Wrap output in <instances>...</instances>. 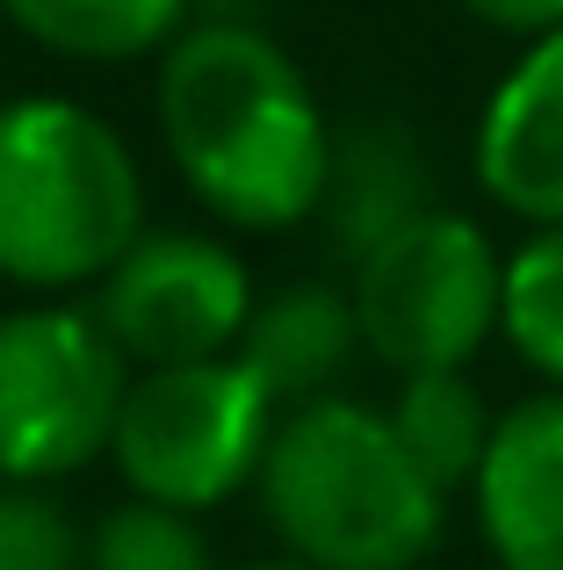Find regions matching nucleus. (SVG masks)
I'll return each instance as SVG.
<instances>
[{
	"label": "nucleus",
	"instance_id": "1",
	"mask_svg": "<svg viewBox=\"0 0 563 570\" xmlns=\"http://www.w3.org/2000/svg\"><path fill=\"white\" fill-rule=\"evenodd\" d=\"M159 145L231 232H296L325 209L333 124L318 87L254 22H188L159 51Z\"/></svg>",
	"mask_w": 563,
	"mask_h": 570
},
{
	"label": "nucleus",
	"instance_id": "2",
	"mask_svg": "<svg viewBox=\"0 0 563 570\" xmlns=\"http://www.w3.org/2000/svg\"><path fill=\"white\" fill-rule=\"evenodd\" d=\"M254 491L275 542L310 570H419L448 534V491L412 462L391 412L347 390L282 412Z\"/></svg>",
	"mask_w": 563,
	"mask_h": 570
},
{
	"label": "nucleus",
	"instance_id": "3",
	"mask_svg": "<svg viewBox=\"0 0 563 570\" xmlns=\"http://www.w3.org/2000/svg\"><path fill=\"white\" fill-rule=\"evenodd\" d=\"M145 238L130 138L72 95L0 101V282L29 296L101 289Z\"/></svg>",
	"mask_w": 563,
	"mask_h": 570
},
{
	"label": "nucleus",
	"instance_id": "4",
	"mask_svg": "<svg viewBox=\"0 0 563 570\" xmlns=\"http://www.w3.org/2000/svg\"><path fill=\"white\" fill-rule=\"evenodd\" d=\"M347 296L362 318V354L391 376L470 368L506 318V246L477 217L434 203L354 261Z\"/></svg>",
	"mask_w": 563,
	"mask_h": 570
},
{
	"label": "nucleus",
	"instance_id": "5",
	"mask_svg": "<svg viewBox=\"0 0 563 570\" xmlns=\"http://www.w3.org/2000/svg\"><path fill=\"white\" fill-rule=\"evenodd\" d=\"M282 426V397L239 354L181 368H138L116 419L109 462L130 499L174 505V513H217L260 484V462Z\"/></svg>",
	"mask_w": 563,
	"mask_h": 570
},
{
	"label": "nucleus",
	"instance_id": "6",
	"mask_svg": "<svg viewBox=\"0 0 563 570\" xmlns=\"http://www.w3.org/2000/svg\"><path fill=\"white\" fill-rule=\"evenodd\" d=\"M130 376L95 304L37 296L0 311V484H66L101 462Z\"/></svg>",
	"mask_w": 563,
	"mask_h": 570
},
{
	"label": "nucleus",
	"instance_id": "7",
	"mask_svg": "<svg viewBox=\"0 0 563 570\" xmlns=\"http://www.w3.org/2000/svg\"><path fill=\"white\" fill-rule=\"evenodd\" d=\"M254 311V267L239 261V246L210 232H145L95 289V318L109 325L130 368L239 354Z\"/></svg>",
	"mask_w": 563,
	"mask_h": 570
},
{
	"label": "nucleus",
	"instance_id": "8",
	"mask_svg": "<svg viewBox=\"0 0 563 570\" xmlns=\"http://www.w3.org/2000/svg\"><path fill=\"white\" fill-rule=\"evenodd\" d=\"M470 174L521 232L563 224V29L521 43L492 80L470 130Z\"/></svg>",
	"mask_w": 563,
	"mask_h": 570
},
{
	"label": "nucleus",
	"instance_id": "9",
	"mask_svg": "<svg viewBox=\"0 0 563 570\" xmlns=\"http://www.w3.org/2000/svg\"><path fill=\"white\" fill-rule=\"evenodd\" d=\"M470 513L498 570H563V390L498 404Z\"/></svg>",
	"mask_w": 563,
	"mask_h": 570
},
{
	"label": "nucleus",
	"instance_id": "10",
	"mask_svg": "<svg viewBox=\"0 0 563 570\" xmlns=\"http://www.w3.org/2000/svg\"><path fill=\"white\" fill-rule=\"evenodd\" d=\"M354 354H362V318H354V296L339 282H289V289L260 296L254 325L239 340V362L282 397V412L325 397L347 376Z\"/></svg>",
	"mask_w": 563,
	"mask_h": 570
},
{
	"label": "nucleus",
	"instance_id": "11",
	"mask_svg": "<svg viewBox=\"0 0 563 570\" xmlns=\"http://www.w3.org/2000/svg\"><path fill=\"white\" fill-rule=\"evenodd\" d=\"M419 209H434V195H426V159L405 130L362 124V130L339 138L333 181H325V209H318L333 246H339V261L354 267L362 253H376L397 224L419 217Z\"/></svg>",
	"mask_w": 563,
	"mask_h": 570
},
{
	"label": "nucleus",
	"instance_id": "12",
	"mask_svg": "<svg viewBox=\"0 0 563 570\" xmlns=\"http://www.w3.org/2000/svg\"><path fill=\"white\" fill-rule=\"evenodd\" d=\"M391 426L397 441L412 448V462H419L426 476H434L441 491H470L477 484V462L484 448H492V426H498V404L477 390L470 368H434V376H397L391 390Z\"/></svg>",
	"mask_w": 563,
	"mask_h": 570
},
{
	"label": "nucleus",
	"instance_id": "13",
	"mask_svg": "<svg viewBox=\"0 0 563 570\" xmlns=\"http://www.w3.org/2000/svg\"><path fill=\"white\" fill-rule=\"evenodd\" d=\"M0 14L51 58H80V66L167 51L188 29V0H0Z\"/></svg>",
	"mask_w": 563,
	"mask_h": 570
},
{
	"label": "nucleus",
	"instance_id": "14",
	"mask_svg": "<svg viewBox=\"0 0 563 570\" xmlns=\"http://www.w3.org/2000/svg\"><path fill=\"white\" fill-rule=\"evenodd\" d=\"M498 340L542 390H563V224H535L506 246V318Z\"/></svg>",
	"mask_w": 563,
	"mask_h": 570
},
{
	"label": "nucleus",
	"instance_id": "15",
	"mask_svg": "<svg viewBox=\"0 0 563 570\" xmlns=\"http://www.w3.org/2000/svg\"><path fill=\"white\" fill-rule=\"evenodd\" d=\"M87 570H217L196 513L124 499L87 528Z\"/></svg>",
	"mask_w": 563,
	"mask_h": 570
},
{
	"label": "nucleus",
	"instance_id": "16",
	"mask_svg": "<svg viewBox=\"0 0 563 570\" xmlns=\"http://www.w3.org/2000/svg\"><path fill=\"white\" fill-rule=\"evenodd\" d=\"M0 570H87V528L58 484H0Z\"/></svg>",
	"mask_w": 563,
	"mask_h": 570
},
{
	"label": "nucleus",
	"instance_id": "17",
	"mask_svg": "<svg viewBox=\"0 0 563 570\" xmlns=\"http://www.w3.org/2000/svg\"><path fill=\"white\" fill-rule=\"evenodd\" d=\"M455 8L477 29L513 37V43H535V37H550V29H563V0H455Z\"/></svg>",
	"mask_w": 563,
	"mask_h": 570
},
{
	"label": "nucleus",
	"instance_id": "18",
	"mask_svg": "<svg viewBox=\"0 0 563 570\" xmlns=\"http://www.w3.org/2000/svg\"><path fill=\"white\" fill-rule=\"evenodd\" d=\"M225 570H310V563H296V557H282V563H225Z\"/></svg>",
	"mask_w": 563,
	"mask_h": 570
}]
</instances>
